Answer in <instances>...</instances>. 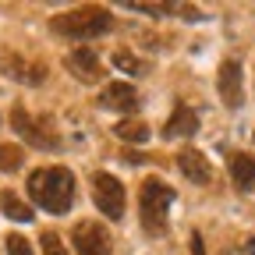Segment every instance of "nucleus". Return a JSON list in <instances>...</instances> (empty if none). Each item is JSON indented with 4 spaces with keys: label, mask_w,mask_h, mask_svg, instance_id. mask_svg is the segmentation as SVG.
<instances>
[{
    "label": "nucleus",
    "mask_w": 255,
    "mask_h": 255,
    "mask_svg": "<svg viewBox=\"0 0 255 255\" xmlns=\"http://www.w3.org/2000/svg\"><path fill=\"white\" fill-rule=\"evenodd\" d=\"M21 159H25L21 145H14V142H0V174H14V170L21 167Z\"/></svg>",
    "instance_id": "nucleus-17"
},
{
    "label": "nucleus",
    "mask_w": 255,
    "mask_h": 255,
    "mask_svg": "<svg viewBox=\"0 0 255 255\" xmlns=\"http://www.w3.org/2000/svg\"><path fill=\"white\" fill-rule=\"evenodd\" d=\"M43 255H71L68 248H64V241H60V234H53V231H43Z\"/></svg>",
    "instance_id": "nucleus-18"
},
{
    "label": "nucleus",
    "mask_w": 255,
    "mask_h": 255,
    "mask_svg": "<svg viewBox=\"0 0 255 255\" xmlns=\"http://www.w3.org/2000/svg\"><path fill=\"white\" fill-rule=\"evenodd\" d=\"M28 195L46 213L64 216L71 213V202H75V174L68 167H39L28 174Z\"/></svg>",
    "instance_id": "nucleus-1"
},
{
    "label": "nucleus",
    "mask_w": 255,
    "mask_h": 255,
    "mask_svg": "<svg viewBox=\"0 0 255 255\" xmlns=\"http://www.w3.org/2000/svg\"><path fill=\"white\" fill-rule=\"evenodd\" d=\"M71 245L78 255H114V238L100 220H78L71 227Z\"/></svg>",
    "instance_id": "nucleus-6"
},
{
    "label": "nucleus",
    "mask_w": 255,
    "mask_h": 255,
    "mask_svg": "<svg viewBox=\"0 0 255 255\" xmlns=\"http://www.w3.org/2000/svg\"><path fill=\"white\" fill-rule=\"evenodd\" d=\"M0 71L14 82H25V85H39L46 78V64L43 60H25L21 53H14L11 46H0Z\"/></svg>",
    "instance_id": "nucleus-8"
},
{
    "label": "nucleus",
    "mask_w": 255,
    "mask_h": 255,
    "mask_svg": "<svg viewBox=\"0 0 255 255\" xmlns=\"http://www.w3.org/2000/svg\"><path fill=\"white\" fill-rule=\"evenodd\" d=\"M177 170L191 181V184H209L213 181V163H209V156L195 145H188L177 152Z\"/></svg>",
    "instance_id": "nucleus-10"
},
{
    "label": "nucleus",
    "mask_w": 255,
    "mask_h": 255,
    "mask_svg": "<svg viewBox=\"0 0 255 255\" xmlns=\"http://www.w3.org/2000/svg\"><path fill=\"white\" fill-rule=\"evenodd\" d=\"M248 252H252V255H255V241H252V245H248Z\"/></svg>",
    "instance_id": "nucleus-22"
},
{
    "label": "nucleus",
    "mask_w": 255,
    "mask_h": 255,
    "mask_svg": "<svg viewBox=\"0 0 255 255\" xmlns=\"http://www.w3.org/2000/svg\"><path fill=\"white\" fill-rule=\"evenodd\" d=\"M191 255H206V245H202V234H191Z\"/></svg>",
    "instance_id": "nucleus-20"
},
{
    "label": "nucleus",
    "mask_w": 255,
    "mask_h": 255,
    "mask_svg": "<svg viewBox=\"0 0 255 255\" xmlns=\"http://www.w3.org/2000/svg\"><path fill=\"white\" fill-rule=\"evenodd\" d=\"M114 135L117 138H124V142H149V124L145 121H131V117H128V121H121V124H114Z\"/></svg>",
    "instance_id": "nucleus-15"
},
{
    "label": "nucleus",
    "mask_w": 255,
    "mask_h": 255,
    "mask_svg": "<svg viewBox=\"0 0 255 255\" xmlns=\"http://www.w3.org/2000/svg\"><path fill=\"white\" fill-rule=\"evenodd\" d=\"M4 248H7V255H36L32 245H28V238H21V234H7L4 238Z\"/></svg>",
    "instance_id": "nucleus-19"
},
{
    "label": "nucleus",
    "mask_w": 255,
    "mask_h": 255,
    "mask_svg": "<svg viewBox=\"0 0 255 255\" xmlns=\"http://www.w3.org/2000/svg\"><path fill=\"white\" fill-rule=\"evenodd\" d=\"M195 131H199V114L191 107H184V103H177L170 121H167V128H163V135L167 138H191Z\"/></svg>",
    "instance_id": "nucleus-12"
},
{
    "label": "nucleus",
    "mask_w": 255,
    "mask_h": 255,
    "mask_svg": "<svg viewBox=\"0 0 255 255\" xmlns=\"http://www.w3.org/2000/svg\"><path fill=\"white\" fill-rule=\"evenodd\" d=\"M231 177H234V184L241 188V191H248L252 184H255V156L252 152H231Z\"/></svg>",
    "instance_id": "nucleus-13"
},
{
    "label": "nucleus",
    "mask_w": 255,
    "mask_h": 255,
    "mask_svg": "<svg viewBox=\"0 0 255 255\" xmlns=\"http://www.w3.org/2000/svg\"><path fill=\"white\" fill-rule=\"evenodd\" d=\"M64 68H68L71 78H78L82 85H96V82H103V60L96 57L92 46H75L64 53Z\"/></svg>",
    "instance_id": "nucleus-7"
},
{
    "label": "nucleus",
    "mask_w": 255,
    "mask_h": 255,
    "mask_svg": "<svg viewBox=\"0 0 255 255\" xmlns=\"http://www.w3.org/2000/svg\"><path fill=\"white\" fill-rule=\"evenodd\" d=\"M138 103L142 100H138V92H135L131 82H110L103 89V96H100V107L103 110H117V114H131Z\"/></svg>",
    "instance_id": "nucleus-11"
},
{
    "label": "nucleus",
    "mask_w": 255,
    "mask_h": 255,
    "mask_svg": "<svg viewBox=\"0 0 255 255\" xmlns=\"http://www.w3.org/2000/svg\"><path fill=\"white\" fill-rule=\"evenodd\" d=\"M114 28V18L107 7L100 4H85V7H71L64 14H53L50 18V32L60 39H75V43H85V39H100Z\"/></svg>",
    "instance_id": "nucleus-2"
},
{
    "label": "nucleus",
    "mask_w": 255,
    "mask_h": 255,
    "mask_svg": "<svg viewBox=\"0 0 255 255\" xmlns=\"http://www.w3.org/2000/svg\"><path fill=\"white\" fill-rule=\"evenodd\" d=\"M216 89H220V100L227 103L231 110L241 107V100H245V75H241V64H238V60H223V64H220Z\"/></svg>",
    "instance_id": "nucleus-9"
},
{
    "label": "nucleus",
    "mask_w": 255,
    "mask_h": 255,
    "mask_svg": "<svg viewBox=\"0 0 255 255\" xmlns=\"http://www.w3.org/2000/svg\"><path fill=\"white\" fill-rule=\"evenodd\" d=\"M0 209H4V216H11V220H18V223H28L32 216V206L28 202H21L14 191H0Z\"/></svg>",
    "instance_id": "nucleus-14"
},
{
    "label": "nucleus",
    "mask_w": 255,
    "mask_h": 255,
    "mask_svg": "<svg viewBox=\"0 0 255 255\" xmlns=\"http://www.w3.org/2000/svg\"><path fill=\"white\" fill-rule=\"evenodd\" d=\"M124 159H128V163H142V159H145V152H135V149H128V152H124Z\"/></svg>",
    "instance_id": "nucleus-21"
},
{
    "label": "nucleus",
    "mask_w": 255,
    "mask_h": 255,
    "mask_svg": "<svg viewBox=\"0 0 255 255\" xmlns=\"http://www.w3.org/2000/svg\"><path fill=\"white\" fill-rule=\"evenodd\" d=\"M11 124H14V131H18L28 145H36V149H60V135H57L50 114L32 117L25 107H14V110H11Z\"/></svg>",
    "instance_id": "nucleus-4"
},
{
    "label": "nucleus",
    "mask_w": 255,
    "mask_h": 255,
    "mask_svg": "<svg viewBox=\"0 0 255 255\" xmlns=\"http://www.w3.org/2000/svg\"><path fill=\"white\" fill-rule=\"evenodd\" d=\"M174 206V188L159 177H145L138 188V216L145 234H163L167 231V213Z\"/></svg>",
    "instance_id": "nucleus-3"
},
{
    "label": "nucleus",
    "mask_w": 255,
    "mask_h": 255,
    "mask_svg": "<svg viewBox=\"0 0 255 255\" xmlns=\"http://www.w3.org/2000/svg\"><path fill=\"white\" fill-rule=\"evenodd\" d=\"M92 202L100 213H107V220H121L128 209V191H124L121 177H114L107 170H96L92 174Z\"/></svg>",
    "instance_id": "nucleus-5"
},
{
    "label": "nucleus",
    "mask_w": 255,
    "mask_h": 255,
    "mask_svg": "<svg viewBox=\"0 0 255 255\" xmlns=\"http://www.w3.org/2000/svg\"><path fill=\"white\" fill-rule=\"evenodd\" d=\"M114 68L124 71V75H145L149 64H145L142 57H135L131 50H117V53H114Z\"/></svg>",
    "instance_id": "nucleus-16"
}]
</instances>
